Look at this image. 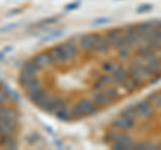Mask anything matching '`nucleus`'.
Returning a JSON list of instances; mask_svg holds the SVG:
<instances>
[{"label":"nucleus","mask_w":161,"mask_h":150,"mask_svg":"<svg viewBox=\"0 0 161 150\" xmlns=\"http://www.w3.org/2000/svg\"><path fill=\"white\" fill-rule=\"evenodd\" d=\"M152 9H153V6H152V4H142V6L137 7V9H136V13H138V15H141V13H147V12H150Z\"/></svg>","instance_id":"31"},{"label":"nucleus","mask_w":161,"mask_h":150,"mask_svg":"<svg viewBox=\"0 0 161 150\" xmlns=\"http://www.w3.org/2000/svg\"><path fill=\"white\" fill-rule=\"evenodd\" d=\"M79 6H80V2L78 0V2H74L71 4H67V6L64 7V9H66V11H73V9H77Z\"/></svg>","instance_id":"34"},{"label":"nucleus","mask_w":161,"mask_h":150,"mask_svg":"<svg viewBox=\"0 0 161 150\" xmlns=\"http://www.w3.org/2000/svg\"><path fill=\"white\" fill-rule=\"evenodd\" d=\"M22 12V9L20 8H14L12 11H9V12H7V16L9 18V16H14V15H16V13H20Z\"/></svg>","instance_id":"35"},{"label":"nucleus","mask_w":161,"mask_h":150,"mask_svg":"<svg viewBox=\"0 0 161 150\" xmlns=\"http://www.w3.org/2000/svg\"><path fill=\"white\" fill-rule=\"evenodd\" d=\"M55 118L58 119V121H62V122H69L70 119L73 118V114H71V110H69L67 107L64 109H59L57 111L54 113Z\"/></svg>","instance_id":"18"},{"label":"nucleus","mask_w":161,"mask_h":150,"mask_svg":"<svg viewBox=\"0 0 161 150\" xmlns=\"http://www.w3.org/2000/svg\"><path fill=\"white\" fill-rule=\"evenodd\" d=\"M0 125H2V126H6V127H9V129H16L18 121H16V118H8V117L0 115Z\"/></svg>","instance_id":"21"},{"label":"nucleus","mask_w":161,"mask_h":150,"mask_svg":"<svg viewBox=\"0 0 161 150\" xmlns=\"http://www.w3.org/2000/svg\"><path fill=\"white\" fill-rule=\"evenodd\" d=\"M121 115H125L128 118H133V119H137V114H136V110H134V104H130L126 109H124L121 111Z\"/></svg>","instance_id":"25"},{"label":"nucleus","mask_w":161,"mask_h":150,"mask_svg":"<svg viewBox=\"0 0 161 150\" xmlns=\"http://www.w3.org/2000/svg\"><path fill=\"white\" fill-rule=\"evenodd\" d=\"M115 2H121V0H115Z\"/></svg>","instance_id":"38"},{"label":"nucleus","mask_w":161,"mask_h":150,"mask_svg":"<svg viewBox=\"0 0 161 150\" xmlns=\"http://www.w3.org/2000/svg\"><path fill=\"white\" fill-rule=\"evenodd\" d=\"M32 61H34V63L36 64V66H38L39 68L48 67V66H51V64L54 63L48 52H42V54H38L36 56H35V58L32 59Z\"/></svg>","instance_id":"14"},{"label":"nucleus","mask_w":161,"mask_h":150,"mask_svg":"<svg viewBox=\"0 0 161 150\" xmlns=\"http://www.w3.org/2000/svg\"><path fill=\"white\" fill-rule=\"evenodd\" d=\"M147 99L157 110H161V90H160V91H154L152 94H149V97Z\"/></svg>","instance_id":"20"},{"label":"nucleus","mask_w":161,"mask_h":150,"mask_svg":"<svg viewBox=\"0 0 161 150\" xmlns=\"http://www.w3.org/2000/svg\"><path fill=\"white\" fill-rule=\"evenodd\" d=\"M23 23L19 22V23H9V24H6V26L0 27V34H4V32H11L12 29H16L19 27H22Z\"/></svg>","instance_id":"26"},{"label":"nucleus","mask_w":161,"mask_h":150,"mask_svg":"<svg viewBox=\"0 0 161 150\" xmlns=\"http://www.w3.org/2000/svg\"><path fill=\"white\" fill-rule=\"evenodd\" d=\"M112 22V18H97L94 20L90 22V26L92 27H99V26H103V24H108Z\"/></svg>","instance_id":"27"},{"label":"nucleus","mask_w":161,"mask_h":150,"mask_svg":"<svg viewBox=\"0 0 161 150\" xmlns=\"http://www.w3.org/2000/svg\"><path fill=\"white\" fill-rule=\"evenodd\" d=\"M110 47H112V44L108 42V39L105 36H101L99 40L97 42V46H95V48H94V52H97V54H108Z\"/></svg>","instance_id":"17"},{"label":"nucleus","mask_w":161,"mask_h":150,"mask_svg":"<svg viewBox=\"0 0 161 150\" xmlns=\"http://www.w3.org/2000/svg\"><path fill=\"white\" fill-rule=\"evenodd\" d=\"M19 84H22L26 91H32V90H36L40 86V79L36 75H24L20 74L19 77Z\"/></svg>","instance_id":"7"},{"label":"nucleus","mask_w":161,"mask_h":150,"mask_svg":"<svg viewBox=\"0 0 161 150\" xmlns=\"http://www.w3.org/2000/svg\"><path fill=\"white\" fill-rule=\"evenodd\" d=\"M130 64H132V66H133L136 70H137L138 74L145 79V81H149V82H150L154 77H157V75H156V74L152 71V70L149 68V66H148L147 63H145L144 59H141V58H138V56H136L134 61L130 63Z\"/></svg>","instance_id":"4"},{"label":"nucleus","mask_w":161,"mask_h":150,"mask_svg":"<svg viewBox=\"0 0 161 150\" xmlns=\"http://www.w3.org/2000/svg\"><path fill=\"white\" fill-rule=\"evenodd\" d=\"M112 47H114L115 50H119V48H124V47H129V44H128V40H126V38H125V35L124 36H121L117 42H115Z\"/></svg>","instance_id":"30"},{"label":"nucleus","mask_w":161,"mask_h":150,"mask_svg":"<svg viewBox=\"0 0 161 150\" xmlns=\"http://www.w3.org/2000/svg\"><path fill=\"white\" fill-rule=\"evenodd\" d=\"M71 114H73V117L77 118V119H82V118L86 117V115H85V113H83V110H82V107L79 106V103H75L73 106Z\"/></svg>","instance_id":"24"},{"label":"nucleus","mask_w":161,"mask_h":150,"mask_svg":"<svg viewBox=\"0 0 161 150\" xmlns=\"http://www.w3.org/2000/svg\"><path fill=\"white\" fill-rule=\"evenodd\" d=\"M63 35V31H60V29H57V31H48V34L46 36H43L40 39V43H44V42H50L53 40V39H57L59 36H62Z\"/></svg>","instance_id":"22"},{"label":"nucleus","mask_w":161,"mask_h":150,"mask_svg":"<svg viewBox=\"0 0 161 150\" xmlns=\"http://www.w3.org/2000/svg\"><path fill=\"white\" fill-rule=\"evenodd\" d=\"M48 54H50V56H51V59H53L54 63L63 64L64 62L69 61V59H67V55H66V52L63 51V48H62V46H60V44H58V46H54V47L48 51Z\"/></svg>","instance_id":"8"},{"label":"nucleus","mask_w":161,"mask_h":150,"mask_svg":"<svg viewBox=\"0 0 161 150\" xmlns=\"http://www.w3.org/2000/svg\"><path fill=\"white\" fill-rule=\"evenodd\" d=\"M12 50H14V47H12V46H7V47H4V50H3V51L6 52V54H8L9 51H12Z\"/></svg>","instance_id":"36"},{"label":"nucleus","mask_w":161,"mask_h":150,"mask_svg":"<svg viewBox=\"0 0 161 150\" xmlns=\"http://www.w3.org/2000/svg\"><path fill=\"white\" fill-rule=\"evenodd\" d=\"M101 35L98 34H86L79 38V46L83 51L86 52H94V48L97 46V42L99 40Z\"/></svg>","instance_id":"5"},{"label":"nucleus","mask_w":161,"mask_h":150,"mask_svg":"<svg viewBox=\"0 0 161 150\" xmlns=\"http://www.w3.org/2000/svg\"><path fill=\"white\" fill-rule=\"evenodd\" d=\"M124 35H125V38H126V40H128L129 47H136V48H137L140 46H142V44H145L142 35H141L137 29H136L134 24L125 26L124 27Z\"/></svg>","instance_id":"3"},{"label":"nucleus","mask_w":161,"mask_h":150,"mask_svg":"<svg viewBox=\"0 0 161 150\" xmlns=\"http://www.w3.org/2000/svg\"><path fill=\"white\" fill-rule=\"evenodd\" d=\"M95 82L101 83L105 87H109V86H115L114 82H113V78H112V74L110 72H105V74H99L97 79H95Z\"/></svg>","instance_id":"19"},{"label":"nucleus","mask_w":161,"mask_h":150,"mask_svg":"<svg viewBox=\"0 0 161 150\" xmlns=\"http://www.w3.org/2000/svg\"><path fill=\"white\" fill-rule=\"evenodd\" d=\"M134 110H136V114H137V118H140V119H152V118H154L156 111H157V109H156L148 99L136 102Z\"/></svg>","instance_id":"2"},{"label":"nucleus","mask_w":161,"mask_h":150,"mask_svg":"<svg viewBox=\"0 0 161 150\" xmlns=\"http://www.w3.org/2000/svg\"><path fill=\"white\" fill-rule=\"evenodd\" d=\"M112 74V78H113V82L115 86H118L119 88H122L124 91L126 93H133L137 90V86L133 83V81L128 77L126 71H125V68L122 66H119V64H117L113 71L110 72Z\"/></svg>","instance_id":"1"},{"label":"nucleus","mask_w":161,"mask_h":150,"mask_svg":"<svg viewBox=\"0 0 161 150\" xmlns=\"http://www.w3.org/2000/svg\"><path fill=\"white\" fill-rule=\"evenodd\" d=\"M47 97H48L47 90H44L42 87H39L36 90H32V91H27V98L35 104V106H38V104Z\"/></svg>","instance_id":"10"},{"label":"nucleus","mask_w":161,"mask_h":150,"mask_svg":"<svg viewBox=\"0 0 161 150\" xmlns=\"http://www.w3.org/2000/svg\"><path fill=\"white\" fill-rule=\"evenodd\" d=\"M130 56V51H129V47H124V48H119L117 50V58L119 61H126Z\"/></svg>","instance_id":"28"},{"label":"nucleus","mask_w":161,"mask_h":150,"mask_svg":"<svg viewBox=\"0 0 161 150\" xmlns=\"http://www.w3.org/2000/svg\"><path fill=\"white\" fill-rule=\"evenodd\" d=\"M57 19H58V18H48V19H43L42 22H36V23H35L32 27H35V28H39V27H46V26H48V24H53V23H55V22H57Z\"/></svg>","instance_id":"29"},{"label":"nucleus","mask_w":161,"mask_h":150,"mask_svg":"<svg viewBox=\"0 0 161 150\" xmlns=\"http://www.w3.org/2000/svg\"><path fill=\"white\" fill-rule=\"evenodd\" d=\"M40 139V137L38 136V134H31V136H28L27 137V142L30 143V145H35L38 141Z\"/></svg>","instance_id":"33"},{"label":"nucleus","mask_w":161,"mask_h":150,"mask_svg":"<svg viewBox=\"0 0 161 150\" xmlns=\"http://www.w3.org/2000/svg\"><path fill=\"white\" fill-rule=\"evenodd\" d=\"M121 36H124V28H113V29H109L105 38H106L108 42L113 46Z\"/></svg>","instance_id":"16"},{"label":"nucleus","mask_w":161,"mask_h":150,"mask_svg":"<svg viewBox=\"0 0 161 150\" xmlns=\"http://www.w3.org/2000/svg\"><path fill=\"white\" fill-rule=\"evenodd\" d=\"M124 68H125V71H126L128 77H129L130 79H132L133 83H134L137 87H138V86H142V84H144L145 82H147V81H145V79H144V78L138 74L137 70H136V68L132 66V64H129V66H125Z\"/></svg>","instance_id":"13"},{"label":"nucleus","mask_w":161,"mask_h":150,"mask_svg":"<svg viewBox=\"0 0 161 150\" xmlns=\"http://www.w3.org/2000/svg\"><path fill=\"white\" fill-rule=\"evenodd\" d=\"M136 121L137 119H133V118H128L125 115H121L118 118H115L113 123H112V127L114 130H118V131H128V130L133 129L136 126Z\"/></svg>","instance_id":"6"},{"label":"nucleus","mask_w":161,"mask_h":150,"mask_svg":"<svg viewBox=\"0 0 161 150\" xmlns=\"http://www.w3.org/2000/svg\"><path fill=\"white\" fill-rule=\"evenodd\" d=\"M4 56H6V52H4V51H0V61H2Z\"/></svg>","instance_id":"37"},{"label":"nucleus","mask_w":161,"mask_h":150,"mask_svg":"<svg viewBox=\"0 0 161 150\" xmlns=\"http://www.w3.org/2000/svg\"><path fill=\"white\" fill-rule=\"evenodd\" d=\"M0 115H2V117H8V118H16L18 114H16L15 110L9 109L7 106H2V104H0Z\"/></svg>","instance_id":"23"},{"label":"nucleus","mask_w":161,"mask_h":150,"mask_svg":"<svg viewBox=\"0 0 161 150\" xmlns=\"http://www.w3.org/2000/svg\"><path fill=\"white\" fill-rule=\"evenodd\" d=\"M39 67L34 63V61H28V62H24L22 68H20V74H24V75H36L39 71Z\"/></svg>","instance_id":"15"},{"label":"nucleus","mask_w":161,"mask_h":150,"mask_svg":"<svg viewBox=\"0 0 161 150\" xmlns=\"http://www.w3.org/2000/svg\"><path fill=\"white\" fill-rule=\"evenodd\" d=\"M92 101L97 104L98 107H105L108 106V104H110L113 101L109 98V95L103 91V90H99V91H94L92 94Z\"/></svg>","instance_id":"9"},{"label":"nucleus","mask_w":161,"mask_h":150,"mask_svg":"<svg viewBox=\"0 0 161 150\" xmlns=\"http://www.w3.org/2000/svg\"><path fill=\"white\" fill-rule=\"evenodd\" d=\"M60 46H62L63 51L66 52L69 61H74V59L77 58V55H78V50H77V46H75L74 39H69L67 42L62 43Z\"/></svg>","instance_id":"12"},{"label":"nucleus","mask_w":161,"mask_h":150,"mask_svg":"<svg viewBox=\"0 0 161 150\" xmlns=\"http://www.w3.org/2000/svg\"><path fill=\"white\" fill-rule=\"evenodd\" d=\"M79 106L82 107L85 115H95V114L98 113V106L95 104L92 99H87V98H82L80 101L78 102Z\"/></svg>","instance_id":"11"},{"label":"nucleus","mask_w":161,"mask_h":150,"mask_svg":"<svg viewBox=\"0 0 161 150\" xmlns=\"http://www.w3.org/2000/svg\"><path fill=\"white\" fill-rule=\"evenodd\" d=\"M118 63H114V62H103L102 64V71L103 72H112L113 68L117 66Z\"/></svg>","instance_id":"32"}]
</instances>
